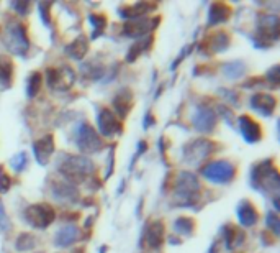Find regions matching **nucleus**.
<instances>
[{
  "label": "nucleus",
  "mask_w": 280,
  "mask_h": 253,
  "mask_svg": "<svg viewBox=\"0 0 280 253\" xmlns=\"http://www.w3.org/2000/svg\"><path fill=\"white\" fill-rule=\"evenodd\" d=\"M27 155L25 153H18L17 157L12 159V166L15 168V171H22V169L27 166Z\"/></svg>",
  "instance_id": "obj_34"
},
{
  "label": "nucleus",
  "mask_w": 280,
  "mask_h": 253,
  "mask_svg": "<svg viewBox=\"0 0 280 253\" xmlns=\"http://www.w3.org/2000/svg\"><path fill=\"white\" fill-rule=\"evenodd\" d=\"M25 219L34 228H46L54 222L56 212L49 204H33L25 211Z\"/></svg>",
  "instance_id": "obj_4"
},
{
  "label": "nucleus",
  "mask_w": 280,
  "mask_h": 253,
  "mask_svg": "<svg viewBox=\"0 0 280 253\" xmlns=\"http://www.w3.org/2000/svg\"><path fill=\"white\" fill-rule=\"evenodd\" d=\"M81 237V232L76 225H66L62 228H59L56 233V245L57 247H69L71 243H74L76 240H79Z\"/></svg>",
  "instance_id": "obj_21"
},
{
  "label": "nucleus",
  "mask_w": 280,
  "mask_h": 253,
  "mask_svg": "<svg viewBox=\"0 0 280 253\" xmlns=\"http://www.w3.org/2000/svg\"><path fill=\"white\" fill-rule=\"evenodd\" d=\"M113 105H115V109H116L118 114H120V117H126L128 112H130V109H131V105H133L131 92L130 91L120 92V94L115 97V100H113Z\"/></svg>",
  "instance_id": "obj_26"
},
{
  "label": "nucleus",
  "mask_w": 280,
  "mask_h": 253,
  "mask_svg": "<svg viewBox=\"0 0 280 253\" xmlns=\"http://www.w3.org/2000/svg\"><path fill=\"white\" fill-rule=\"evenodd\" d=\"M76 145L84 153H95L102 150L103 142L98 133L88 124H81L76 130Z\"/></svg>",
  "instance_id": "obj_6"
},
{
  "label": "nucleus",
  "mask_w": 280,
  "mask_h": 253,
  "mask_svg": "<svg viewBox=\"0 0 280 253\" xmlns=\"http://www.w3.org/2000/svg\"><path fill=\"white\" fill-rule=\"evenodd\" d=\"M201 174L211 183L223 184L234 178V166L229 161H211L201 168Z\"/></svg>",
  "instance_id": "obj_8"
},
{
  "label": "nucleus",
  "mask_w": 280,
  "mask_h": 253,
  "mask_svg": "<svg viewBox=\"0 0 280 253\" xmlns=\"http://www.w3.org/2000/svg\"><path fill=\"white\" fill-rule=\"evenodd\" d=\"M0 223H2L3 228H8V221L5 219V211H3L2 202H0Z\"/></svg>",
  "instance_id": "obj_39"
},
{
  "label": "nucleus",
  "mask_w": 280,
  "mask_h": 253,
  "mask_svg": "<svg viewBox=\"0 0 280 253\" xmlns=\"http://www.w3.org/2000/svg\"><path fill=\"white\" fill-rule=\"evenodd\" d=\"M254 183L257 186H264L267 189H279V173L277 169L272 168V163L264 161L257 164L254 169Z\"/></svg>",
  "instance_id": "obj_10"
},
{
  "label": "nucleus",
  "mask_w": 280,
  "mask_h": 253,
  "mask_svg": "<svg viewBox=\"0 0 280 253\" xmlns=\"http://www.w3.org/2000/svg\"><path fill=\"white\" fill-rule=\"evenodd\" d=\"M59 171L67 183L71 184H81L84 181H88V178L93 176L95 166L88 158L85 157H67L59 166Z\"/></svg>",
  "instance_id": "obj_1"
},
{
  "label": "nucleus",
  "mask_w": 280,
  "mask_h": 253,
  "mask_svg": "<svg viewBox=\"0 0 280 253\" xmlns=\"http://www.w3.org/2000/svg\"><path fill=\"white\" fill-rule=\"evenodd\" d=\"M215 148L216 145L213 142H210V140H203V138L195 140V142H192L190 145L185 147V159L194 163L201 161V159H205Z\"/></svg>",
  "instance_id": "obj_11"
},
{
  "label": "nucleus",
  "mask_w": 280,
  "mask_h": 253,
  "mask_svg": "<svg viewBox=\"0 0 280 253\" xmlns=\"http://www.w3.org/2000/svg\"><path fill=\"white\" fill-rule=\"evenodd\" d=\"M174 199L177 206H194L200 199V183L195 174L180 173L175 179V191Z\"/></svg>",
  "instance_id": "obj_3"
},
{
  "label": "nucleus",
  "mask_w": 280,
  "mask_h": 253,
  "mask_svg": "<svg viewBox=\"0 0 280 253\" xmlns=\"http://www.w3.org/2000/svg\"><path fill=\"white\" fill-rule=\"evenodd\" d=\"M88 50V41L85 36H79L77 40H74L71 45L66 46V55L72 60H82L85 56Z\"/></svg>",
  "instance_id": "obj_24"
},
{
  "label": "nucleus",
  "mask_w": 280,
  "mask_h": 253,
  "mask_svg": "<svg viewBox=\"0 0 280 253\" xmlns=\"http://www.w3.org/2000/svg\"><path fill=\"white\" fill-rule=\"evenodd\" d=\"M194 221H192L190 217H179L175 221L174 223V228H175V232H179V233H184V235H190L192 232H194Z\"/></svg>",
  "instance_id": "obj_30"
},
{
  "label": "nucleus",
  "mask_w": 280,
  "mask_h": 253,
  "mask_svg": "<svg viewBox=\"0 0 280 253\" xmlns=\"http://www.w3.org/2000/svg\"><path fill=\"white\" fill-rule=\"evenodd\" d=\"M192 124L198 132L201 133H210L216 125V114L210 107H198L195 110L194 117H192Z\"/></svg>",
  "instance_id": "obj_13"
},
{
  "label": "nucleus",
  "mask_w": 280,
  "mask_h": 253,
  "mask_svg": "<svg viewBox=\"0 0 280 253\" xmlns=\"http://www.w3.org/2000/svg\"><path fill=\"white\" fill-rule=\"evenodd\" d=\"M239 128H241V135L249 143H255L262 138V128H260V125L255 120L251 119L249 115H243L239 119Z\"/></svg>",
  "instance_id": "obj_14"
},
{
  "label": "nucleus",
  "mask_w": 280,
  "mask_h": 253,
  "mask_svg": "<svg viewBox=\"0 0 280 253\" xmlns=\"http://www.w3.org/2000/svg\"><path fill=\"white\" fill-rule=\"evenodd\" d=\"M224 242H226V247L229 248V250H233V248L239 247L241 243L244 242V232L241 230L239 227H234V225H226L224 227Z\"/></svg>",
  "instance_id": "obj_25"
},
{
  "label": "nucleus",
  "mask_w": 280,
  "mask_h": 253,
  "mask_svg": "<svg viewBox=\"0 0 280 253\" xmlns=\"http://www.w3.org/2000/svg\"><path fill=\"white\" fill-rule=\"evenodd\" d=\"M41 86H43V76L41 72H33L28 79V86H27V92L29 97H34L38 95V92L41 91Z\"/></svg>",
  "instance_id": "obj_29"
},
{
  "label": "nucleus",
  "mask_w": 280,
  "mask_h": 253,
  "mask_svg": "<svg viewBox=\"0 0 280 253\" xmlns=\"http://www.w3.org/2000/svg\"><path fill=\"white\" fill-rule=\"evenodd\" d=\"M53 192L57 197V201L61 199V201L76 202L79 199V191L71 183H56L53 186Z\"/></svg>",
  "instance_id": "obj_20"
},
{
  "label": "nucleus",
  "mask_w": 280,
  "mask_h": 253,
  "mask_svg": "<svg viewBox=\"0 0 280 253\" xmlns=\"http://www.w3.org/2000/svg\"><path fill=\"white\" fill-rule=\"evenodd\" d=\"M267 79L274 82V86H277L279 82V66H274L270 72H267Z\"/></svg>",
  "instance_id": "obj_38"
},
{
  "label": "nucleus",
  "mask_w": 280,
  "mask_h": 253,
  "mask_svg": "<svg viewBox=\"0 0 280 253\" xmlns=\"http://www.w3.org/2000/svg\"><path fill=\"white\" fill-rule=\"evenodd\" d=\"M146 242L151 248H159L164 243V223L161 221L151 222L146 228Z\"/></svg>",
  "instance_id": "obj_19"
},
{
  "label": "nucleus",
  "mask_w": 280,
  "mask_h": 253,
  "mask_svg": "<svg viewBox=\"0 0 280 253\" xmlns=\"http://www.w3.org/2000/svg\"><path fill=\"white\" fill-rule=\"evenodd\" d=\"M231 17V8L229 5H226L223 2H216L210 7L208 13V22L210 25H218V23L226 22Z\"/></svg>",
  "instance_id": "obj_22"
},
{
  "label": "nucleus",
  "mask_w": 280,
  "mask_h": 253,
  "mask_svg": "<svg viewBox=\"0 0 280 253\" xmlns=\"http://www.w3.org/2000/svg\"><path fill=\"white\" fill-rule=\"evenodd\" d=\"M251 105L254 110H257L262 115H272V112L277 107V99L272 94H264V92H257L251 97Z\"/></svg>",
  "instance_id": "obj_16"
},
{
  "label": "nucleus",
  "mask_w": 280,
  "mask_h": 253,
  "mask_svg": "<svg viewBox=\"0 0 280 253\" xmlns=\"http://www.w3.org/2000/svg\"><path fill=\"white\" fill-rule=\"evenodd\" d=\"M33 153H34V158L38 159V163H48L51 155L54 153V138L53 135H46V137L36 140L33 143Z\"/></svg>",
  "instance_id": "obj_17"
},
{
  "label": "nucleus",
  "mask_w": 280,
  "mask_h": 253,
  "mask_svg": "<svg viewBox=\"0 0 280 253\" xmlns=\"http://www.w3.org/2000/svg\"><path fill=\"white\" fill-rule=\"evenodd\" d=\"M279 38V18L275 15H262L257 22L255 43L259 46H269Z\"/></svg>",
  "instance_id": "obj_7"
},
{
  "label": "nucleus",
  "mask_w": 280,
  "mask_h": 253,
  "mask_svg": "<svg viewBox=\"0 0 280 253\" xmlns=\"http://www.w3.org/2000/svg\"><path fill=\"white\" fill-rule=\"evenodd\" d=\"M13 77V64L7 58H0V84L10 86Z\"/></svg>",
  "instance_id": "obj_27"
},
{
  "label": "nucleus",
  "mask_w": 280,
  "mask_h": 253,
  "mask_svg": "<svg viewBox=\"0 0 280 253\" xmlns=\"http://www.w3.org/2000/svg\"><path fill=\"white\" fill-rule=\"evenodd\" d=\"M267 227L272 228L275 233H279V216L274 212H269L267 216Z\"/></svg>",
  "instance_id": "obj_36"
},
{
  "label": "nucleus",
  "mask_w": 280,
  "mask_h": 253,
  "mask_svg": "<svg viewBox=\"0 0 280 253\" xmlns=\"http://www.w3.org/2000/svg\"><path fill=\"white\" fill-rule=\"evenodd\" d=\"M243 72H244V64H243V63H239V61L231 63V64H228L224 67V74L228 77H239Z\"/></svg>",
  "instance_id": "obj_33"
},
{
  "label": "nucleus",
  "mask_w": 280,
  "mask_h": 253,
  "mask_svg": "<svg viewBox=\"0 0 280 253\" xmlns=\"http://www.w3.org/2000/svg\"><path fill=\"white\" fill-rule=\"evenodd\" d=\"M88 20L93 25V38L97 35H100V33L105 30L107 27V17L105 15H98V13H92L90 17H88Z\"/></svg>",
  "instance_id": "obj_31"
},
{
  "label": "nucleus",
  "mask_w": 280,
  "mask_h": 253,
  "mask_svg": "<svg viewBox=\"0 0 280 253\" xmlns=\"http://www.w3.org/2000/svg\"><path fill=\"white\" fill-rule=\"evenodd\" d=\"M72 253H84V248H77V250H74Z\"/></svg>",
  "instance_id": "obj_40"
},
{
  "label": "nucleus",
  "mask_w": 280,
  "mask_h": 253,
  "mask_svg": "<svg viewBox=\"0 0 280 253\" xmlns=\"http://www.w3.org/2000/svg\"><path fill=\"white\" fill-rule=\"evenodd\" d=\"M34 237H31L29 233H22V235L18 237L17 240V248L20 252H27V250H31L34 247Z\"/></svg>",
  "instance_id": "obj_32"
},
{
  "label": "nucleus",
  "mask_w": 280,
  "mask_h": 253,
  "mask_svg": "<svg viewBox=\"0 0 280 253\" xmlns=\"http://www.w3.org/2000/svg\"><path fill=\"white\" fill-rule=\"evenodd\" d=\"M97 125L98 130L103 137H113V135H120L123 132V125L118 120V117L113 114L110 109L103 107L97 114Z\"/></svg>",
  "instance_id": "obj_9"
},
{
  "label": "nucleus",
  "mask_w": 280,
  "mask_h": 253,
  "mask_svg": "<svg viewBox=\"0 0 280 253\" xmlns=\"http://www.w3.org/2000/svg\"><path fill=\"white\" fill-rule=\"evenodd\" d=\"M15 10H17L20 15H25V13H28V8H29V2H15L13 3Z\"/></svg>",
  "instance_id": "obj_37"
},
{
  "label": "nucleus",
  "mask_w": 280,
  "mask_h": 253,
  "mask_svg": "<svg viewBox=\"0 0 280 253\" xmlns=\"http://www.w3.org/2000/svg\"><path fill=\"white\" fill-rule=\"evenodd\" d=\"M228 45H229V36L226 35L224 32H216L201 43L200 50L203 51L205 55H213V53H220L226 50Z\"/></svg>",
  "instance_id": "obj_15"
},
{
  "label": "nucleus",
  "mask_w": 280,
  "mask_h": 253,
  "mask_svg": "<svg viewBox=\"0 0 280 253\" xmlns=\"http://www.w3.org/2000/svg\"><path fill=\"white\" fill-rule=\"evenodd\" d=\"M12 184V179L3 171V166H0V192H7Z\"/></svg>",
  "instance_id": "obj_35"
},
{
  "label": "nucleus",
  "mask_w": 280,
  "mask_h": 253,
  "mask_svg": "<svg viewBox=\"0 0 280 253\" xmlns=\"http://www.w3.org/2000/svg\"><path fill=\"white\" fill-rule=\"evenodd\" d=\"M157 23H159V18H136V20H130L125 23L123 27V35L131 36V38H141L142 35H146L147 32H151Z\"/></svg>",
  "instance_id": "obj_12"
},
{
  "label": "nucleus",
  "mask_w": 280,
  "mask_h": 253,
  "mask_svg": "<svg viewBox=\"0 0 280 253\" xmlns=\"http://www.w3.org/2000/svg\"><path fill=\"white\" fill-rule=\"evenodd\" d=\"M152 43V38H146V40H141V41H136L135 45H133L131 48H130V51H128V61L130 63H133L136 60L138 56L141 55L142 51L144 50H147V48H149V45Z\"/></svg>",
  "instance_id": "obj_28"
},
{
  "label": "nucleus",
  "mask_w": 280,
  "mask_h": 253,
  "mask_svg": "<svg viewBox=\"0 0 280 253\" xmlns=\"http://www.w3.org/2000/svg\"><path fill=\"white\" fill-rule=\"evenodd\" d=\"M3 45L5 48L17 56H25L29 50V40L27 28L18 20H10L3 30Z\"/></svg>",
  "instance_id": "obj_2"
},
{
  "label": "nucleus",
  "mask_w": 280,
  "mask_h": 253,
  "mask_svg": "<svg viewBox=\"0 0 280 253\" xmlns=\"http://www.w3.org/2000/svg\"><path fill=\"white\" fill-rule=\"evenodd\" d=\"M154 5H151V3L147 2H138L135 5H130V7H125L121 8L120 13L123 18H130V20H136V18H142L144 15H147Z\"/></svg>",
  "instance_id": "obj_23"
},
{
  "label": "nucleus",
  "mask_w": 280,
  "mask_h": 253,
  "mask_svg": "<svg viewBox=\"0 0 280 253\" xmlns=\"http://www.w3.org/2000/svg\"><path fill=\"white\" fill-rule=\"evenodd\" d=\"M238 219L243 227H252L257 222V209L251 201L244 199L238 207Z\"/></svg>",
  "instance_id": "obj_18"
},
{
  "label": "nucleus",
  "mask_w": 280,
  "mask_h": 253,
  "mask_svg": "<svg viewBox=\"0 0 280 253\" xmlns=\"http://www.w3.org/2000/svg\"><path fill=\"white\" fill-rule=\"evenodd\" d=\"M46 81L54 91H67L76 81V72L69 66H51L46 71Z\"/></svg>",
  "instance_id": "obj_5"
}]
</instances>
